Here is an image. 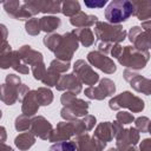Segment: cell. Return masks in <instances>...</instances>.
Segmentation results:
<instances>
[{"instance_id":"cell-18","label":"cell","mask_w":151,"mask_h":151,"mask_svg":"<svg viewBox=\"0 0 151 151\" xmlns=\"http://www.w3.org/2000/svg\"><path fill=\"white\" fill-rule=\"evenodd\" d=\"M4 8L6 11V13L17 19V20H24V19H28L31 17V13L25 8L24 2L20 1H5L4 4Z\"/></svg>"},{"instance_id":"cell-20","label":"cell","mask_w":151,"mask_h":151,"mask_svg":"<svg viewBox=\"0 0 151 151\" xmlns=\"http://www.w3.org/2000/svg\"><path fill=\"white\" fill-rule=\"evenodd\" d=\"M39 106L40 104L37 98V91H29L22 101V106H21L22 114L28 116V117L34 116L38 112Z\"/></svg>"},{"instance_id":"cell-30","label":"cell","mask_w":151,"mask_h":151,"mask_svg":"<svg viewBox=\"0 0 151 151\" xmlns=\"http://www.w3.org/2000/svg\"><path fill=\"white\" fill-rule=\"evenodd\" d=\"M80 12V5L78 1H65L61 4V13L67 17H74Z\"/></svg>"},{"instance_id":"cell-5","label":"cell","mask_w":151,"mask_h":151,"mask_svg":"<svg viewBox=\"0 0 151 151\" xmlns=\"http://www.w3.org/2000/svg\"><path fill=\"white\" fill-rule=\"evenodd\" d=\"M133 13L134 6L131 1H111L105 9V18L110 24L118 25L123 21H126Z\"/></svg>"},{"instance_id":"cell-34","label":"cell","mask_w":151,"mask_h":151,"mask_svg":"<svg viewBox=\"0 0 151 151\" xmlns=\"http://www.w3.org/2000/svg\"><path fill=\"white\" fill-rule=\"evenodd\" d=\"M70 66H71L70 61H63V60H59V59H54V60L51 61L48 70H52V71L60 74V73L66 72L70 68Z\"/></svg>"},{"instance_id":"cell-38","label":"cell","mask_w":151,"mask_h":151,"mask_svg":"<svg viewBox=\"0 0 151 151\" xmlns=\"http://www.w3.org/2000/svg\"><path fill=\"white\" fill-rule=\"evenodd\" d=\"M81 120L84 122V125H85V127H86V131L92 130L93 126H94V124H96V122H97V120H96V117L92 116V114H86L85 117L81 118Z\"/></svg>"},{"instance_id":"cell-48","label":"cell","mask_w":151,"mask_h":151,"mask_svg":"<svg viewBox=\"0 0 151 151\" xmlns=\"http://www.w3.org/2000/svg\"><path fill=\"white\" fill-rule=\"evenodd\" d=\"M147 132H150L151 133V122H150V125H149V131Z\"/></svg>"},{"instance_id":"cell-21","label":"cell","mask_w":151,"mask_h":151,"mask_svg":"<svg viewBox=\"0 0 151 151\" xmlns=\"http://www.w3.org/2000/svg\"><path fill=\"white\" fill-rule=\"evenodd\" d=\"M19 88L20 86L8 85L6 83L2 84L1 85V100L6 105H13L15 101L19 100Z\"/></svg>"},{"instance_id":"cell-13","label":"cell","mask_w":151,"mask_h":151,"mask_svg":"<svg viewBox=\"0 0 151 151\" xmlns=\"http://www.w3.org/2000/svg\"><path fill=\"white\" fill-rule=\"evenodd\" d=\"M87 61L99 68L100 71H103L104 73H107V74H112L116 72L117 67H116V64L113 63L112 59H110L106 54L99 52V51H92L87 54Z\"/></svg>"},{"instance_id":"cell-42","label":"cell","mask_w":151,"mask_h":151,"mask_svg":"<svg viewBox=\"0 0 151 151\" xmlns=\"http://www.w3.org/2000/svg\"><path fill=\"white\" fill-rule=\"evenodd\" d=\"M122 52H123V47L119 45V44H114L113 46H112V50H111V55L113 57V58H119L120 57V54H122Z\"/></svg>"},{"instance_id":"cell-9","label":"cell","mask_w":151,"mask_h":151,"mask_svg":"<svg viewBox=\"0 0 151 151\" xmlns=\"http://www.w3.org/2000/svg\"><path fill=\"white\" fill-rule=\"evenodd\" d=\"M123 77L126 81L130 83L131 87L143 94L151 96V79H147L138 73H134L132 70H125L123 73Z\"/></svg>"},{"instance_id":"cell-1","label":"cell","mask_w":151,"mask_h":151,"mask_svg":"<svg viewBox=\"0 0 151 151\" xmlns=\"http://www.w3.org/2000/svg\"><path fill=\"white\" fill-rule=\"evenodd\" d=\"M60 100L64 105V107L60 111V116L65 120L79 119V117H85L87 114L90 103L77 98L76 94L71 92H65L64 94H61Z\"/></svg>"},{"instance_id":"cell-32","label":"cell","mask_w":151,"mask_h":151,"mask_svg":"<svg viewBox=\"0 0 151 151\" xmlns=\"http://www.w3.org/2000/svg\"><path fill=\"white\" fill-rule=\"evenodd\" d=\"M25 29L29 35H38L41 31L40 28V19L31 18L25 24Z\"/></svg>"},{"instance_id":"cell-31","label":"cell","mask_w":151,"mask_h":151,"mask_svg":"<svg viewBox=\"0 0 151 151\" xmlns=\"http://www.w3.org/2000/svg\"><path fill=\"white\" fill-rule=\"evenodd\" d=\"M48 151H77L74 140H64L54 143Z\"/></svg>"},{"instance_id":"cell-15","label":"cell","mask_w":151,"mask_h":151,"mask_svg":"<svg viewBox=\"0 0 151 151\" xmlns=\"http://www.w3.org/2000/svg\"><path fill=\"white\" fill-rule=\"evenodd\" d=\"M77 151H103L106 146L105 142L99 140L94 136L91 137L87 133H83L76 137L74 140Z\"/></svg>"},{"instance_id":"cell-28","label":"cell","mask_w":151,"mask_h":151,"mask_svg":"<svg viewBox=\"0 0 151 151\" xmlns=\"http://www.w3.org/2000/svg\"><path fill=\"white\" fill-rule=\"evenodd\" d=\"M37 91V98L41 106H48L53 101V93L47 87H39Z\"/></svg>"},{"instance_id":"cell-14","label":"cell","mask_w":151,"mask_h":151,"mask_svg":"<svg viewBox=\"0 0 151 151\" xmlns=\"http://www.w3.org/2000/svg\"><path fill=\"white\" fill-rule=\"evenodd\" d=\"M53 131H54V129H53L52 124L42 116L34 117L31 122L29 132H32L35 137H39L42 140H50Z\"/></svg>"},{"instance_id":"cell-25","label":"cell","mask_w":151,"mask_h":151,"mask_svg":"<svg viewBox=\"0 0 151 151\" xmlns=\"http://www.w3.org/2000/svg\"><path fill=\"white\" fill-rule=\"evenodd\" d=\"M35 143V136L32 133V132H24V133H20L19 136L15 137L14 139V144L15 146L21 150V151H26L28 150L29 147H32Z\"/></svg>"},{"instance_id":"cell-39","label":"cell","mask_w":151,"mask_h":151,"mask_svg":"<svg viewBox=\"0 0 151 151\" xmlns=\"http://www.w3.org/2000/svg\"><path fill=\"white\" fill-rule=\"evenodd\" d=\"M6 84L8 85H14V86H21V80H20V77L17 76V74H8L6 76V80H5Z\"/></svg>"},{"instance_id":"cell-45","label":"cell","mask_w":151,"mask_h":151,"mask_svg":"<svg viewBox=\"0 0 151 151\" xmlns=\"http://www.w3.org/2000/svg\"><path fill=\"white\" fill-rule=\"evenodd\" d=\"M122 151H138V150L134 147V145H130V146L125 147V149H124V150H122Z\"/></svg>"},{"instance_id":"cell-33","label":"cell","mask_w":151,"mask_h":151,"mask_svg":"<svg viewBox=\"0 0 151 151\" xmlns=\"http://www.w3.org/2000/svg\"><path fill=\"white\" fill-rule=\"evenodd\" d=\"M31 122L32 119H29L28 116H25V114H20L15 118V122H14V127L17 131L21 132V131H26L31 127Z\"/></svg>"},{"instance_id":"cell-24","label":"cell","mask_w":151,"mask_h":151,"mask_svg":"<svg viewBox=\"0 0 151 151\" xmlns=\"http://www.w3.org/2000/svg\"><path fill=\"white\" fill-rule=\"evenodd\" d=\"M134 15L143 22L150 20L151 18V1H133Z\"/></svg>"},{"instance_id":"cell-22","label":"cell","mask_w":151,"mask_h":151,"mask_svg":"<svg viewBox=\"0 0 151 151\" xmlns=\"http://www.w3.org/2000/svg\"><path fill=\"white\" fill-rule=\"evenodd\" d=\"M93 136L98 138L101 142H111L114 138V131H113V125L111 122H103L100 123L97 129L94 130Z\"/></svg>"},{"instance_id":"cell-29","label":"cell","mask_w":151,"mask_h":151,"mask_svg":"<svg viewBox=\"0 0 151 151\" xmlns=\"http://www.w3.org/2000/svg\"><path fill=\"white\" fill-rule=\"evenodd\" d=\"M61 37L63 35H60V34H58V33H50V34H46L45 37H44V44H45V46L50 50V51H52L53 53L57 51V48H58V46H59V44H60V41H61Z\"/></svg>"},{"instance_id":"cell-37","label":"cell","mask_w":151,"mask_h":151,"mask_svg":"<svg viewBox=\"0 0 151 151\" xmlns=\"http://www.w3.org/2000/svg\"><path fill=\"white\" fill-rule=\"evenodd\" d=\"M116 118H117V122L120 123L122 125L123 124H130V123H132L134 120L133 114H131L129 112H125V111H119L117 113V117Z\"/></svg>"},{"instance_id":"cell-41","label":"cell","mask_w":151,"mask_h":151,"mask_svg":"<svg viewBox=\"0 0 151 151\" xmlns=\"http://www.w3.org/2000/svg\"><path fill=\"white\" fill-rule=\"evenodd\" d=\"M139 151H151V138H145L140 142Z\"/></svg>"},{"instance_id":"cell-46","label":"cell","mask_w":151,"mask_h":151,"mask_svg":"<svg viewBox=\"0 0 151 151\" xmlns=\"http://www.w3.org/2000/svg\"><path fill=\"white\" fill-rule=\"evenodd\" d=\"M1 133H2V139H1V143H5V138H6V130H5V127H4V126L1 127Z\"/></svg>"},{"instance_id":"cell-40","label":"cell","mask_w":151,"mask_h":151,"mask_svg":"<svg viewBox=\"0 0 151 151\" xmlns=\"http://www.w3.org/2000/svg\"><path fill=\"white\" fill-rule=\"evenodd\" d=\"M106 5V0H101V1H85V6L90 7V8H101Z\"/></svg>"},{"instance_id":"cell-7","label":"cell","mask_w":151,"mask_h":151,"mask_svg":"<svg viewBox=\"0 0 151 151\" xmlns=\"http://www.w3.org/2000/svg\"><path fill=\"white\" fill-rule=\"evenodd\" d=\"M79 46V40L77 35L73 32H67L63 34L61 41L54 52L57 59L63 60V61H70L74 54V52L78 50Z\"/></svg>"},{"instance_id":"cell-26","label":"cell","mask_w":151,"mask_h":151,"mask_svg":"<svg viewBox=\"0 0 151 151\" xmlns=\"http://www.w3.org/2000/svg\"><path fill=\"white\" fill-rule=\"evenodd\" d=\"M60 24H61V20L54 15H47L40 19V28L47 34L53 33V31H55L60 26Z\"/></svg>"},{"instance_id":"cell-10","label":"cell","mask_w":151,"mask_h":151,"mask_svg":"<svg viewBox=\"0 0 151 151\" xmlns=\"http://www.w3.org/2000/svg\"><path fill=\"white\" fill-rule=\"evenodd\" d=\"M0 66L4 70L12 67L13 70H15L17 72L22 73V74H27L29 72L28 65L22 63L18 51H8L5 53H1L0 54Z\"/></svg>"},{"instance_id":"cell-8","label":"cell","mask_w":151,"mask_h":151,"mask_svg":"<svg viewBox=\"0 0 151 151\" xmlns=\"http://www.w3.org/2000/svg\"><path fill=\"white\" fill-rule=\"evenodd\" d=\"M114 92H116V85L109 78L101 79L98 86H88L84 91L87 98L96 99V100H103L104 98L112 96Z\"/></svg>"},{"instance_id":"cell-12","label":"cell","mask_w":151,"mask_h":151,"mask_svg":"<svg viewBox=\"0 0 151 151\" xmlns=\"http://www.w3.org/2000/svg\"><path fill=\"white\" fill-rule=\"evenodd\" d=\"M129 39L138 50L147 51L151 48V29H142L139 26H133L129 31Z\"/></svg>"},{"instance_id":"cell-19","label":"cell","mask_w":151,"mask_h":151,"mask_svg":"<svg viewBox=\"0 0 151 151\" xmlns=\"http://www.w3.org/2000/svg\"><path fill=\"white\" fill-rule=\"evenodd\" d=\"M18 53L20 55V59L22 60L24 64L26 65H29L31 67L35 64H39V63H42L44 59H42V54L35 50H33L29 45H24L21 46L19 50H18Z\"/></svg>"},{"instance_id":"cell-43","label":"cell","mask_w":151,"mask_h":151,"mask_svg":"<svg viewBox=\"0 0 151 151\" xmlns=\"http://www.w3.org/2000/svg\"><path fill=\"white\" fill-rule=\"evenodd\" d=\"M29 91H31V90L28 88V86L22 84V85L20 86V88H19V101H21V103H22V101H24V99H25V97L27 96V93H28Z\"/></svg>"},{"instance_id":"cell-2","label":"cell","mask_w":151,"mask_h":151,"mask_svg":"<svg viewBox=\"0 0 151 151\" xmlns=\"http://www.w3.org/2000/svg\"><path fill=\"white\" fill-rule=\"evenodd\" d=\"M94 34L97 42L119 44L126 38V31L120 25H112L110 22L98 21L94 26Z\"/></svg>"},{"instance_id":"cell-6","label":"cell","mask_w":151,"mask_h":151,"mask_svg":"<svg viewBox=\"0 0 151 151\" xmlns=\"http://www.w3.org/2000/svg\"><path fill=\"white\" fill-rule=\"evenodd\" d=\"M109 106L111 110H120V109L125 107V109H129L130 111L137 113V112H142L144 110L145 104L139 97L133 96L129 91H125V92L111 98L109 101Z\"/></svg>"},{"instance_id":"cell-44","label":"cell","mask_w":151,"mask_h":151,"mask_svg":"<svg viewBox=\"0 0 151 151\" xmlns=\"http://www.w3.org/2000/svg\"><path fill=\"white\" fill-rule=\"evenodd\" d=\"M1 151H14V150L11 146L6 145L5 143H1Z\"/></svg>"},{"instance_id":"cell-11","label":"cell","mask_w":151,"mask_h":151,"mask_svg":"<svg viewBox=\"0 0 151 151\" xmlns=\"http://www.w3.org/2000/svg\"><path fill=\"white\" fill-rule=\"evenodd\" d=\"M73 70H74V74L78 77V79L84 83L85 85H94L98 80H99V76L97 72H94L92 70V67L83 59H79L74 63L73 65Z\"/></svg>"},{"instance_id":"cell-36","label":"cell","mask_w":151,"mask_h":151,"mask_svg":"<svg viewBox=\"0 0 151 151\" xmlns=\"http://www.w3.org/2000/svg\"><path fill=\"white\" fill-rule=\"evenodd\" d=\"M150 119L147 117H138L137 119H134V123H136V129L142 132V133H145L149 131V125H150Z\"/></svg>"},{"instance_id":"cell-27","label":"cell","mask_w":151,"mask_h":151,"mask_svg":"<svg viewBox=\"0 0 151 151\" xmlns=\"http://www.w3.org/2000/svg\"><path fill=\"white\" fill-rule=\"evenodd\" d=\"M72 32L77 35L78 40L80 41V44L83 46L88 47V46L93 45V42H94V34L91 31V28H88V27H85V28H76Z\"/></svg>"},{"instance_id":"cell-16","label":"cell","mask_w":151,"mask_h":151,"mask_svg":"<svg viewBox=\"0 0 151 151\" xmlns=\"http://www.w3.org/2000/svg\"><path fill=\"white\" fill-rule=\"evenodd\" d=\"M55 87L58 91H66L73 94H78L81 92V81L74 73H70L61 76Z\"/></svg>"},{"instance_id":"cell-35","label":"cell","mask_w":151,"mask_h":151,"mask_svg":"<svg viewBox=\"0 0 151 151\" xmlns=\"http://www.w3.org/2000/svg\"><path fill=\"white\" fill-rule=\"evenodd\" d=\"M59 79H60V76L59 73L52 71V70H47L44 79L41 80L44 85L46 86H57V84L59 83Z\"/></svg>"},{"instance_id":"cell-3","label":"cell","mask_w":151,"mask_h":151,"mask_svg":"<svg viewBox=\"0 0 151 151\" xmlns=\"http://www.w3.org/2000/svg\"><path fill=\"white\" fill-rule=\"evenodd\" d=\"M149 59H150L149 51H142L136 48L134 46H125L123 47V52L118 58V61L127 70L133 71V70L144 68Z\"/></svg>"},{"instance_id":"cell-17","label":"cell","mask_w":151,"mask_h":151,"mask_svg":"<svg viewBox=\"0 0 151 151\" xmlns=\"http://www.w3.org/2000/svg\"><path fill=\"white\" fill-rule=\"evenodd\" d=\"M116 145L119 151L124 150L130 145H136L139 142V131L136 127L124 129L117 137H116Z\"/></svg>"},{"instance_id":"cell-4","label":"cell","mask_w":151,"mask_h":151,"mask_svg":"<svg viewBox=\"0 0 151 151\" xmlns=\"http://www.w3.org/2000/svg\"><path fill=\"white\" fill-rule=\"evenodd\" d=\"M85 131H86V127L81 119L60 122L57 124V127L54 129L50 138V142L58 143V142L68 140L72 136H79V134L86 133Z\"/></svg>"},{"instance_id":"cell-23","label":"cell","mask_w":151,"mask_h":151,"mask_svg":"<svg viewBox=\"0 0 151 151\" xmlns=\"http://www.w3.org/2000/svg\"><path fill=\"white\" fill-rule=\"evenodd\" d=\"M99 20L96 15H88V14H85L84 12H79L78 14H76L74 17H72L70 19V22L71 25L76 26L77 28H85V27H90L94 24H97Z\"/></svg>"},{"instance_id":"cell-47","label":"cell","mask_w":151,"mask_h":151,"mask_svg":"<svg viewBox=\"0 0 151 151\" xmlns=\"http://www.w3.org/2000/svg\"><path fill=\"white\" fill-rule=\"evenodd\" d=\"M109 151H119V150H118L117 147H116V149H113V147H111V149H109Z\"/></svg>"}]
</instances>
